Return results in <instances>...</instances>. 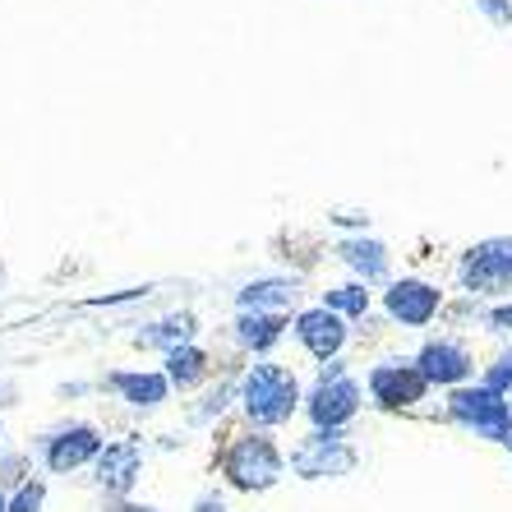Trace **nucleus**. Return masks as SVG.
<instances>
[{
    "instance_id": "1",
    "label": "nucleus",
    "mask_w": 512,
    "mask_h": 512,
    "mask_svg": "<svg viewBox=\"0 0 512 512\" xmlns=\"http://www.w3.org/2000/svg\"><path fill=\"white\" fill-rule=\"evenodd\" d=\"M236 402L250 420V429H277L305 406V388H300L291 365L277 360H254L236 383Z\"/></svg>"
},
{
    "instance_id": "2",
    "label": "nucleus",
    "mask_w": 512,
    "mask_h": 512,
    "mask_svg": "<svg viewBox=\"0 0 512 512\" xmlns=\"http://www.w3.org/2000/svg\"><path fill=\"white\" fill-rule=\"evenodd\" d=\"M222 476L240 489V494H263L286 476V457L263 429H245L222 448Z\"/></svg>"
},
{
    "instance_id": "3",
    "label": "nucleus",
    "mask_w": 512,
    "mask_h": 512,
    "mask_svg": "<svg viewBox=\"0 0 512 512\" xmlns=\"http://www.w3.org/2000/svg\"><path fill=\"white\" fill-rule=\"evenodd\" d=\"M457 291L476 300L512 296V236H485L457 254Z\"/></svg>"
},
{
    "instance_id": "4",
    "label": "nucleus",
    "mask_w": 512,
    "mask_h": 512,
    "mask_svg": "<svg viewBox=\"0 0 512 512\" xmlns=\"http://www.w3.org/2000/svg\"><path fill=\"white\" fill-rule=\"evenodd\" d=\"M443 416L453 420L457 429H466V434H476V439H489V443L512 439V397L485 388L480 379L453 388L448 402H443Z\"/></svg>"
},
{
    "instance_id": "5",
    "label": "nucleus",
    "mask_w": 512,
    "mask_h": 512,
    "mask_svg": "<svg viewBox=\"0 0 512 512\" xmlns=\"http://www.w3.org/2000/svg\"><path fill=\"white\" fill-rule=\"evenodd\" d=\"M360 406H365V388H360L351 374H346V360H323L319 365V379L314 388L305 393V416H310L314 429H346L351 420L360 416Z\"/></svg>"
},
{
    "instance_id": "6",
    "label": "nucleus",
    "mask_w": 512,
    "mask_h": 512,
    "mask_svg": "<svg viewBox=\"0 0 512 512\" xmlns=\"http://www.w3.org/2000/svg\"><path fill=\"white\" fill-rule=\"evenodd\" d=\"M383 314H388V323H397V328H429L434 319H443V305H448V296H443L439 282H429V277H393V282L383 286Z\"/></svg>"
},
{
    "instance_id": "7",
    "label": "nucleus",
    "mask_w": 512,
    "mask_h": 512,
    "mask_svg": "<svg viewBox=\"0 0 512 512\" xmlns=\"http://www.w3.org/2000/svg\"><path fill=\"white\" fill-rule=\"evenodd\" d=\"M365 388H370V402L379 406V411H416L429 397V383H425V374L416 370L411 356L379 360V365L365 374Z\"/></svg>"
},
{
    "instance_id": "8",
    "label": "nucleus",
    "mask_w": 512,
    "mask_h": 512,
    "mask_svg": "<svg viewBox=\"0 0 512 512\" xmlns=\"http://www.w3.org/2000/svg\"><path fill=\"white\" fill-rule=\"evenodd\" d=\"M356 448L346 443V429H314L310 439H300V448L291 453V471L300 480H333L356 471Z\"/></svg>"
},
{
    "instance_id": "9",
    "label": "nucleus",
    "mask_w": 512,
    "mask_h": 512,
    "mask_svg": "<svg viewBox=\"0 0 512 512\" xmlns=\"http://www.w3.org/2000/svg\"><path fill=\"white\" fill-rule=\"evenodd\" d=\"M411 360H416V370L425 374L429 388H443V393H453V388L476 379V356L457 337H429Z\"/></svg>"
},
{
    "instance_id": "10",
    "label": "nucleus",
    "mask_w": 512,
    "mask_h": 512,
    "mask_svg": "<svg viewBox=\"0 0 512 512\" xmlns=\"http://www.w3.org/2000/svg\"><path fill=\"white\" fill-rule=\"evenodd\" d=\"M291 333H296V342L323 365V360H337L346 351L351 323H346L342 314H333L328 305H310V310H300L296 319H291Z\"/></svg>"
},
{
    "instance_id": "11",
    "label": "nucleus",
    "mask_w": 512,
    "mask_h": 512,
    "mask_svg": "<svg viewBox=\"0 0 512 512\" xmlns=\"http://www.w3.org/2000/svg\"><path fill=\"white\" fill-rule=\"evenodd\" d=\"M333 254L342 259V268L356 277V282H365V286L393 282V250H388L383 240H374L370 231H365V236H342Z\"/></svg>"
},
{
    "instance_id": "12",
    "label": "nucleus",
    "mask_w": 512,
    "mask_h": 512,
    "mask_svg": "<svg viewBox=\"0 0 512 512\" xmlns=\"http://www.w3.org/2000/svg\"><path fill=\"white\" fill-rule=\"evenodd\" d=\"M102 448H107V443H102V434H97L93 425H65V429H56V434L42 439V457H47V466L56 471V476L97 462Z\"/></svg>"
},
{
    "instance_id": "13",
    "label": "nucleus",
    "mask_w": 512,
    "mask_h": 512,
    "mask_svg": "<svg viewBox=\"0 0 512 512\" xmlns=\"http://www.w3.org/2000/svg\"><path fill=\"white\" fill-rule=\"evenodd\" d=\"M107 388L134 411H157L171 397V379L162 370H116L107 374Z\"/></svg>"
},
{
    "instance_id": "14",
    "label": "nucleus",
    "mask_w": 512,
    "mask_h": 512,
    "mask_svg": "<svg viewBox=\"0 0 512 512\" xmlns=\"http://www.w3.org/2000/svg\"><path fill=\"white\" fill-rule=\"evenodd\" d=\"M143 471V448L134 439H116L97 453V485L107 494H130Z\"/></svg>"
},
{
    "instance_id": "15",
    "label": "nucleus",
    "mask_w": 512,
    "mask_h": 512,
    "mask_svg": "<svg viewBox=\"0 0 512 512\" xmlns=\"http://www.w3.org/2000/svg\"><path fill=\"white\" fill-rule=\"evenodd\" d=\"M300 300V282L296 277H282V273H268V277H254L236 291V310H268V314H291Z\"/></svg>"
},
{
    "instance_id": "16",
    "label": "nucleus",
    "mask_w": 512,
    "mask_h": 512,
    "mask_svg": "<svg viewBox=\"0 0 512 512\" xmlns=\"http://www.w3.org/2000/svg\"><path fill=\"white\" fill-rule=\"evenodd\" d=\"M291 328V314H268V310H240L236 323H231V337H236L240 351L250 356H268L277 342Z\"/></svg>"
},
{
    "instance_id": "17",
    "label": "nucleus",
    "mask_w": 512,
    "mask_h": 512,
    "mask_svg": "<svg viewBox=\"0 0 512 512\" xmlns=\"http://www.w3.org/2000/svg\"><path fill=\"white\" fill-rule=\"evenodd\" d=\"M194 333H199V319H194L190 310H176V314H167V319H157V323H143L139 333H134V342L157 346V351L167 356V351H176V346H190Z\"/></svg>"
},
{
    "instance_id": "18",
    "label": "nucleus",
    "mask_w": 512,
    "mask_h": 512,
    "mask_svg": "<svg viewBox=\"0 0 512 512\" xmlns=\"http://www.w3.org/2000/svg\"><path fill=\"white\" fill-rule=\"evenodd\" d=\"M208 370H213V356L203 351V346H176V351H167V379L171 388H180V393H190V388H199L203 379H208Z\"/></svg>"
},
{
    "instance_id": "19",
    "label": "nucleus",
    "mask_w": 512,
    "mask_h": 512,
    "mask_svg": "<svg viewBox=\"0 0 512 512\" xmlns=\"http://www.w3.org/2000/svg\"><path fill=\"white\" fill-rule=\"evenodd\" d=\"M319 305H328L333 314H342L346 323H356V319H370V310H374V291H370L365 282H356V277H351V282H342V286H328Z\"/></svg>"
},
{
    "instance_id": "20",
    "label": "nucleus",
    "mask_w": 512,
    "mask_h": 512,
    "mask_svg": "<svg viewBox=\"0 0 512 512\" xmlns=\"http://www.w3.org/2000/svg\"><path fill=\"white\" fill-rule=\"evenodd\" d=\"M480 383L494 388V393H503V397H512V346H503L499 356L489 360L485 374H480Z\"/></svg>"
},
{
    "instance_id": "21",
    "label": "nucleus",
    "mask_w": 512,
    "mask_h": 512,
    "mask_svg": "<svg viewBox=\"0 0 512 512\" xmlns=\"http://www.w3.org/2000/svg\"><path fill=\"white\" fill-rule=\"evenodd\" d=\"M42 503H47V485L42 480H24L19 494L10 499V512H42Z\"/></svg>"
},
{
    "instance_id": "22",
    "label": "nucleus",
    "mask_w": 512,
    "mask_h": 512,
    "mask_svg": "<svg viewBox=\"0 0 512 512\" xmlns=\"http://www.w3.org/2000/svg\"><path fill=\"white\" fill-rule=\"evenodd\" d=\"M227 402H236V388H231V383H217L213 393L203 397L199 411H194V420H213V416H222V411H227Z\"/></svg>"
},
{
    "instance_id": "23",
    "label": "nucleus",
    "mask_w": 512,
    "mask_h": 512,
    "mask_svg": "<svg viewBox=\"0 0 512 512\" xmlns=\"http://www.w3.org/2000/svg\"><path fill=\"white\" fill-rule=\"evenodd\" d=\"M489 328V333H499V337H508L512 333V296L508 300H499V305H489L485 310V319H480Z\"/></svg>"
},
{
    "instance_id": "24",
    "label": "nucleus",
    "mask_w": 512,
    "mask_h": 512,
    "mask_svg": "<svg viewBox=\"0 0 512 512\" xmlns=\"http://www.w3.org/2000/svg\"><path fill=\"white\" fill-rule=\"evenodd\" d=\"M328 222L346 227L351 236H365V231H370V213H360V208H337V213H328Z\"/></svg>"
},
{
    "instance_id": "25",
    "label": "nucleus",
    "mask_w": 512,
    "mask_h": 512,
    "mask_svg": "<svg viewBox=\"0 0 512 512\" xmlns=\"http://www.w3.org/2000/svg\"><path fill=\"white\" fill-rule=\"evenodd\" d=\"M471 5H476V14H485L489 24H499V28L512 24V0H471Z\"/></svg>"
},
{
    "instance_id": "26",
    "label": "nucleus",
    "mask_w": 512,
    "mask_h": 512,
    "mask_svg": "<svg viewBox=\"0 0 512 512\" xmlns=\"http://www.w3.org/2000/svg\"><path fill=\"white\" fill-rule=\"evenodd\" d=\"M194 512H227V503L217 499V494H203V499L194 503Z\"/></svg>"
},
{
    "instance_id": "27",
    "label": "nucleus",
    "mask_w": 512,
    "mask_h": 512,
    "mask_svg": "<svg viewBox=\"0 0 512 512\" xmlns=\"http://www.w3.org/2000/svg\"><path fill=\"white\" fill-rule=\"evenodd\" d=\"M116 512H157V508H134V503H120Z\"/></svg>"
},
{
    "instance_id": "28",
    "label": "nucleus",
    "mask_w": 512,
    "mask_h": 512,
    "mask_svg": "<svg viewBox=\"0 0 512 512\" xmlns=\"http://www.w3.org/2000/svg\"><path fill=\"white\" fill-rule=\"evenodd\" d=\"M0 512H10V499H5V494H0Z\"/></svg>"
},
{
    "instance_id": "29",
    "label": "nucleus",
    "mask_w": 512,
    "mask_h": 512,
    "mask_svg": "<svg viewBox=\"0 0 512 512\" xmlns=\"http://www.w3.org/2000/svg\"><path fill=\"white\" fill-rule=\"evenodd\" d=\"M0 397H10V388H5V383H0ZM0 406H5V402H0Z\"/></svg>"
},
{
    "instance_id": "30",
    "label": "nucleus",
    "mask_w": 512,
    "mask_h": 512,
    "mask_svg": "<svg viewBox=\"0 0 512 512\" xmlns=\"http://www.w3.org/2000/svg\"><path fill=\"white\" fill-rule=\"evenodd\" d=\"M0 448H5V425H0Z\"/></svg>"
},
{
    "instance_id": "31",
    "label": "nucleus",
    "mask_w": 512,
    "mask_h": 512,
    "mask_svg": "<svg viewBox=\"0 0 512 512\" xmlns=\"http://www.w3.org/2000/svg\"><path fill=\"white\" fill-rule=\"evenodd\" d=\"M503 448H508V453H512V439H508V443H503Z\"/></svg>"
}]
</instances>
